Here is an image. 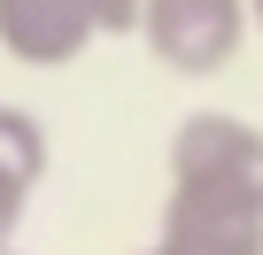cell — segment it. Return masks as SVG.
<instances>
[{
    "instance_id": "obj_1",
    "label": "cell",
    "mask_w": 263,
    "mask_h": 255,
    "mask_svg": "<svg viewBox=\"0 0 263 255\" xmlns=\"http://www.w3.org/2000/svg\"><path fill=\"white\" fill-rule=\"evenodd\" d=\"M132 255H263V124L186 108L171 132L155 240Z\"/></svg>"
},
{
    "instance_id": "obj_2",
    "label": "cell",
    "mask_w": 263,
    "mask_h": 255,
    "mask_svg": "<svg viewBox=\"0 0 263 255\" xmlns=\"http://www.w3.org/2000/svg\"><path fill=\"white\" fill-rule=\"evenodd\" d=\"M248 39H255L248 0H147L140 8V47L171 77H217L240 62Z\"/></svg>"
},
{
    "instance_id": "obj_3",
    "label": "cell",
    "mask_w": 263,
    "mask_h": 255,
    "mask_svg": "<svg viewBox=\"0 0 263 255\" xmlns=\"http://www.w3.org/2000/svg\"><path fill=\"white\" fill-rule=\"evenodd\" d=\"M101 39L93 0H0V54L16 70H70Z\"/></svg>"
},
{
    "instance_id": "obj_4",
    "label": "cell",
    "mask_w": 263,
    "mask_h": 255,
    "mask_svg": "<svg viewBox=\"0 0 263 255\" xmlns=\"http://www.w3.org/2000/svg\"><path fill=\"white\" fill-rule=\"evenodd\" d=\"M47 124L24 108V101H0V247H16L24 217H31V193L47 186Z\"/></svg>"
},
{
    "instance_id": "obj_5",
    "label": "cell",
    "mask_w": 263,
    "mask_h": 255,
    "mask_svg": "<svg viewBox=\"0 0 263 255\" xmlns=\"http://www.w3.org/2000/svg\"><path fill=\"white\" fill-rule=\"evenodd\" d=\"M101 8V39H140V8L147 0H93Z\"/></svg>"
},
{
    "instance_id": "obj_6",
    "label": "cell",
    "mask_w": 263,
    "mask_h": 255,
    "mask_svg": "<svg viewBox=\"0 0 263 255\" xmlns=\"http://www.w3.org/2000/svg\"><path fill=\"white\" fill-rule=\"evenodd\" d=\"M248 16H255V39H263V0H248Z\"/></svg>"
},
{
    "instance_id": "obj_7",
    "label": "cell",
    "mask_w": 263,
    "mask_h": 255,
    "mask_svg": "<svg viewBox=\"0 0 263 255\" xmlns=\"http://www.w3.org/2000/svg\"><path fill=\"white\" fill-rule=\"evenodd\" d=\"M0 255H24V247H0Z\"/></svg>"
}]
</instances>
